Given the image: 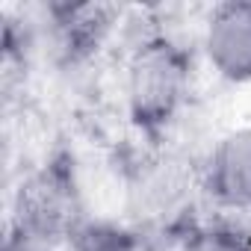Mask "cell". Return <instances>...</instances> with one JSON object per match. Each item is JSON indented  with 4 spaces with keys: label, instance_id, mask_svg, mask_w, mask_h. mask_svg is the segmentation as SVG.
<instances>
[{
    "label": "cell",
    "instance_id": "6da1fadb",
    "mask_svg": "<svg viewBox=\"0 0 251 251\" xmlns=\"http://www.w3.org/2000/svg\"><path fill=\"white\" fill-rule=\"evenodd\" d=\"M192 89V56L166 33L136 42L124 68V106L136 130L160 136L177 121Z\"/></svg>",
    "mask_w": 251,
    "mask_h": 251
},
{
    "label": "cell",
    "instance_id": "7a4b0ae2",
    "mask_svg": "<svg viewBox=\"0 0 251 251\" xmlns=\"http://www.w3.org/2000/svg\"><path fill=\"white\" fill-rule=\"evenodd\" d=\"M12 222L59 239H71V233L86 222L77 177L65 157L48 160L21 183L15 195Z\"/></svg>",
    "mask_w": 251,
    "mask_h": 251
},
{
    "label": "cell",
    "instance_id": "3957f363",
    "mask_svg": "<svg viewBox=\"0 0 251 251\" xmlns=\"http://www.w3.org/2000/svg\"><path fill=\"white\" fill-rule=\"evenodd\" d=\"M192 186L201 189L198 172H189L183 160L172 154H154L145 157L130 177V210L151 227L177 233L189 225L183 213H189Z\"/></svg>",
    "mask_w": 251,
    "mask_h": 251
},
{
    "label": "cell",
    "instance_id": "ba28073f",
    "mask_svg": "<svg viewBox=\"0 0 251 251\" xmlns=\"http://www.w3.org/2000/svg\"><path fill=\"white\" fill-rule=\"evenodd\" d=\"M68 251H145L139 230L115 222H83L71 239Z\"/></svg>",
    "mask_w": 251,
    "mask_h": 251
},
{
    "label": "cell",
    "instance_id": "9c48e42d",
    "mask_svg": "<svg viewBox=\"0 0 251 251\" xmlns=\"http://www.w3.org/2000/svg\"><path fill=\"white\" fill-rule=\"evenodd\" d=\"M3 251H68V239H59V236H50V233L9 222Z\"/></svg>",
    "mask_w": 251,
    "mask_h": 251
},
{
    "label": "cell",
    "instance_id": "8992f818",
    "mask_svg": "<svg viewBox=\"0 0 251 251\" xmlns=\"http://www.w3.org/2000/svg\"><path fill=\"white\" fill-rule=\"evenodd\" d=\"M121 9L103 3H50L45 6V27L53 50L65 62H83L112 36Z\"/></svg>",
    "mask_w": 251,
    "mask_h": 251
},
{
    "label": "cell",
    "instance_id": "277c9868",
    "mask_svg": "<svg viewBox=\"0 0 251 251\" xmlns=\"http://www.w3.org/2000/svg\"><path fill=\"white\" fill-rule=\"evenodd\" d=\"M201 195L230 219H251V124L225 130L207 151L201 169Z\"/></svg>",
    "mask_w": 251,
    "mask_h": 251
},
{
    "label": "cell",
    "instance_id": "5b68a950",
    "mask_svg": "<svg viewBox=\"0 0 251 251\" xmlns=\"http://www.w3.org/2000/svg\"><path fill=\"white\" fill-rule=\"evenodd\" d=\"M201 53L216 77L227 83H251V3H216L201 24Z\"/></svg>",
    "mask_w": 251,
    "mask_h": 251
},
{
    "label": "cell",
    "instance_id": "52a82bcc",
    "mask_svg": "<svg viewBox=\"0 0 251 251\" xmlns=\"http://www.w3.org/2000/svg\"><path fill=\"white\" fill-rule=\"evenodd\" d=\"M175 251H251V225L230 216L189 222L177 233Z\"/></svg>",
    "mask_w": 251,
    "mask_h": 251
}]
</instances>
